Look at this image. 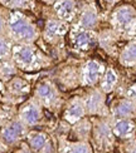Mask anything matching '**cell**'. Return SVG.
Here are the masks:
<instances>
[{
  "label": "cell",
  "mask_w": 136,
  "mask_h": 153,
  "mask_svg": "<svg viewBox=\"0 0 136 153\" xmlns=\"http://www.w3.org/2000/svg\"><path fill=\"white\" fill-rule=\"evenodd\" d=\"M6 35L13 43L33 44L38 40L41 30L30 16L20 10H9L8 24H6Z\"/></svg>",
  "instance_id": "6da1fadb"
},
{
  "label": "cell",
  "mask_w": 136,
  "mask_h": 153,
  "mask_svg": "<svg viewBox=\"0 0 136 153\" xmlns=\"http://www.w3.org/2000/svg\"><path fill=\"white\" fill-rule=\"evenodd\" d=\"M11 59L14 60L19 71L33 73L48 68L52 64L49 56L45 55L37 45L17 43L13 45Z\"/></svg>",
  "instance_id": "7a4b0ae2"
},
{
  "label": "cell",
  "mask_w": 136,
  "mask_h": 153,
  "mask_svg": "<svg viewBox=\"0 0 136 153\" xmlns=\"http://www.w3.org/2000/svg\"><path fill=\"white\" fill-rule=\"evenodd\" d=\"M28 132L29 127L27 124L23 123L18 117H13L0 127V139L13 148L24 141Z\"/></svg>",
  "instance_id": "3957f363"
},
{
  "label": "cell",
  "mask_w": 136,
  "mask_h": 153,
  "mask_svg": "<svg viewBox=\"0 0 136 153\" xmlns=\"http://www.w3.org/2000/svg\"><path fill=\"white\" fill-rule=\"evenodd\" d=\"M33 97L39 102L43 108H47L49 111L57 109L61 105V94L58 92L57 87L53 82L48 79H43L37 84L34 89Z\"/></svg>",
  "instance_id": "277c9868"
},
{
  "label": "cell",
  "mask_w": 136,
  "mask_h": 153,
  "mask_svg": "<svg viewBox=\"0 0 136 153\" xmlns=\"http://www.w3.org/2000/svg\"><path fill=\"white\" fill-rule=\"evenodd\" d=\"M17 117L20 119L23 123L27 124L29 128L37 127V126L42 124V122L44 120L43 107L34 97H32V98L27 99L19 107Z\"/></svg>",
  "instance_id": "5b68a950"
},
{
  "label": "cell",
  "mask_w": 136,
  "mask_h": 153,
  "mask_svg": "<svg viewBox=\"0 0 136 153\" xmlns=\"http://www.w3.org/2000/svg\"><path fill=\"white\" fill-rule=\"evenodd\" d=\"M111 22L121 33H132L136 29V11L128 5L120 6L113 11Z\"/></svg>",
  "instance_id": "8992f818"
},
{
  "label": "cell",
  "mask_w": 136,
  "mask_h": 153,
  "mask_svg": "<svg viewBox=\"0 0 136 153\" xmlns=\"http://www.w3.org/2000/svg\"><path fill=\"white\" fill-rule=\"evenodd\" d=\"M25 139H27V143L30 147L32 152H53L54 151L52 138L45 132L29 129Z\"/></svg>",
  "instance_id": "52a82bcc"
},
{
  "label": "cell",
  "mask_w": 136,
  "mask_h": 153,
  "mask_svg": "<svg viewBox=\"0 0 136 153\" xmlns=\"http://www.w3.org/2000/svg\"><path fill=\"white\" fill-rule=\"evenodd\" d=\"M71 39H72L73 45L80 50H89L96 44V35L92 29L82 28L81 25L76 27V29L72 30Z\"/></svg>",
  "instance_id": "ba28073f"
},
{
  "label": "cell",
  "mask_w": 136,
  "mask_h": 153,
  "mask_svg": "<svg viewBox=\"0 0 136 153\" xmlns=\"http://www.w3.org/2000/svg\"><path fill=\"white\" fill-rule=\"evenodd\" d=\"M103 65L97 60H88L82 68V84L95 85L101 79Z\"/></svg>",
  "instance_id": "9c48e42d"
},
{
  "label": "cell",
  "mask_w": 136,
  "mask_h": 153,
  "mask_svg": "<svg viewBox=\"0 0 136 153\" xmlns=\"http://www.w3.org/2000/svg\"><path fill=\"white\" fill-rule=\"evenodd\" d=\"M67 30H68V25L66 22L59 20L58 18L48 19V20L45 22L43 36H44L45 40L54 42L56 39H58V38H61L62 35L66 34Z\"/></svg>",
  "instance_id": "30bf717a"
},
{
  "label": "cell",
  "mask_w": 136,
  "mask_h": 153,
  "mask_svg": "<svg viewBox=\"0 0 136 153\" xmlns=\"http://www.w3.org/2000/svg\"><path fill=\"white\" fill-rule=\"evenodd\" d=\"M30 91L29 83L20 78V76H13L10 80L5 83V92L6 95L10 98H23L24 95H27Z\"/></svg>",
  "instance_id": "8fae6325"
},
{
  "label": "cell",
  "mask_w": 136,
  "mask_h": 153,
  "mask_svg": "<svg viewBox=\"0 0 136 153\" xmlns=\"http://www.w3.org/2000/svg\"><path fill=\"white\" fill-rule=\"evenodd\" d=\"M53 10L57 18L63 22H71L77 13L74 0H56L53 3Z\"/></svg>",
  "instance_id": "7c38bea8"
},
{
  "label": "cell",
  "mask_w": 136,
  "mask_h": 153,
  "mask_svg": "<svg viewBox=\"0 0 136 153\" xmlns=\"http://www.w3.org/2000/svg\"><path fill=\"white\" fill-rule=\"evenodd\" d=\"M112 132L116 137L121 139H127L134 136L135 124L130 118H119L112 124Z\"/></svg>",
  "instance_id": "4fadbf2b"
},
{
  "label": "cell",
  "mask_w": 136,
  "mask_h": 153,
  "mask_svg": "<svg viewBox=\"0 0 136 153\" xmlns=\"http://www.w3.org/2000/svg\"><path fill=\"white\" fill-rule=\"evenodd\" d=\"M85 113H86L85 103L81 99H74L71 102L67 107V109L64 111L63 118L69 123H76L85 116Z\"/></svg>",
  "instance_id": "5bb4252c"
},
{
  "label": "cell",
  "mask_w": 136,
  "mask_h": 153,
  "mask_svg": "<svg viewBox=\"0 0 136 153\" xmlns=\"http://www.w3.org/2000/svg\"><path fill=\"white\" fill-rule=\"evenodd\" d=\"M0 5L8 10L33 11L37 8L35 0H0Z\"/></svg>",
  "instance_id": "9a60e30c"
},
{
  "label": "cell",
  "mask_w": 136,
  "mask_h": 153,
  "mask_svg": "<svg viewBox=\"0 0 136 153\" xmlns=\"http://www.w3.org/2000/svg\"><path fill=\"white\" fill-rule=\"evenodd\" d=\"M136 113V104L131 99L120 100L113 108V114L117 118H131Z\"/></svg>",
  "instance_id": "2e32d148"
},
{
  "label": "cell",
  "mask_w": 136,
  "mask_h": 153,
  "mask_svg": "<svg viewBox=\"0 0 136 153\" xmlns=\"http://www.w3.org/2000/svg\"><path fill=\"white\" fill-rule=\"evenodd\" d=\"M102 105H103V95L98 91H95V92L91 93L88 95V99L85 103L86 112H88L89 114L100 113Z\"/></svg>",
  "instance_id": "e0dca14e"
},
{
  "label": "cell",
  "mask_w": 136,
  "mask_h": 153,
  "mask_svg": "<svg viewBox=\"0 0 136 153\" xmlns=\"http://www.w3.org/2000/svg\"><path fill=\"white\" fill-rule=\"evenodd\" d=\"M19 69L17 68L14 60L11 58L0 62V80L3 83H6L10 80L13 76H15Z\"/></svg>",
  "instance_id": "ac0fdd59"
},
{
  "label": "cell",
  "mask_w": 136,
  "mask_h": 153,
  "mask_svg": "<svg viewBox=\"0 0 136 153\" xmlns=\"http://www.w3.org/2000/svg\"><path fill=\"white\" fill-rule=\"evenodd\" d=\"M97 22H98L97 11L95 10V8L89 6V8H86L85 11L82 13L80 25L82 28H86V29H93L97 25Z\"/></svg>",
  "instance_id": "d6986e66"
},
{
  "label": "cell",
  "mask_w": 136,
  "mask_h": 153,
  "mask_svg": "<svg viewBox=\"0 0 136 153\" xmlns=\"http://www.w3.org/2000/svg\"><path fill=\"white\" fill-rule=\"evenodd\" d=\"M117 80H119L117 74L115 73L112 68H108L105 72V75L101 76V89L106 93L113 91V88L117 84Z\"/></svg>",
  "instance_id": "ffe728a7"
},
{
  "label": "cell",
  "mask_w": 136,
  "mask_h": 153,
  "mask_svg": "<svg viewBox=\"0 0 136 153\" xmlns=\"http://www.w3.org/2000/svg\"><path fill=\"white\" fill-rule=\"evenodd\" d=\"M59 152H92L89 144L85 143V142H77V143H72V142H67L61 139V144H59Z\"/></svg>",
  "instance_id": "44dd1931"
},
{
  "label": "cell",
  "mask_w": 136,
  "mask_h": 153,
  "mask_svg": "<svg viewBox=\"0 0 136 153\" xmlns=\"http://www.w3.org/2000/svg\"><path fill=\"white\" fill-rule=\"evenodd\" d=\"M14 43L8 35H0V62L10 59Z\"/></svg>",
  "instance_id": "7402d4cb"
},
{
  "label": "cell",
  "mask_w": 136,
  "mask_h": 153,
  "mask_svg": "<svg viewBox=\"0 0 136 153\" xmlns=\"http://www.w3.org/2000/svg\"><path fill=\"white\" fill-rule=\"evenodd\" d=\"M120 60L125 65H131L134 63H136V42L130 43L124 49V52L121 53Z\"/></svg>",
  "instance_id": "603a6c76"
},
{
  "label": "cell",
  "mask_w": 136,
  "mask_h": 153,
  "mask_svg": "<svg viewBox=\"0 0 136 153\" xmlns=\"http://www.w3.org/2000/svg\"><path fill=\"white\" fill-rule=\"evenodd\" d=\"M9 10L5 8H0V35H6V24H8Z\"/></svg>",
  "instance_id": "cb8c5ba5"
},
{
  "label": "cell",
  "mask_w": 136,
  "mask_h": 153,
  "mask_svg": "<svg viewBox=\"0 0 136 153\" xmlns=\"http://www.w3.org/2000/svg\"><path fill=\"white\" fill-rule=\"evenodd\" d=\"M127 95L130 97V99H135L136 100V85H134V87H131L130 89H128Z\"/></svg>",
  "instance_id": "d4e9b609"
},
{
  "label": "cell",
  "mask_w": 136,
  "mask_h": 153,
  "mask_svg": "<svg viewBox=\"0 0 136 153\" xmlns=\"http://www.w3.org/2000/svg\"><path fill=\"white\" fill-rule=\"evenodd\" d=\"M9 146L8 144H5L3 141H2V139H0V152H8L9 151Z\"/></svg>",
  "instance_id": "484cf974"
},
{
  "label": "cell",
  "mask_w": 136,
  "mask_h": 153,
  "mask_svg": "<svg viewBox=\"0 0 136 153\" xmlns=\"http://www.w3.org/2000/svg\"><path fill=\"white\" fill-rule=\"evenodd\" d=\"M42 1H43V3H45V4H53V3L56 1V0H42Z\"/></svg>",
  "instance_id": "4316f807"
}]
</instances>
